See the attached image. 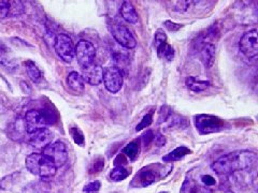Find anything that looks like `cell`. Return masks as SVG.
<instances>
[{
    "label": "cell",
    "instance_id": "33",
    "mask_svg": "<svg viewBox=\"0 0 258 193\" xmlns=\"http://www.w3.org/2000/svg\"><path fill=\"white\" fill-rule=\"evenodd\" d=\"M165 26L171 31H177L178 29L182 27V25L177 24V23H172V22H166Z\"/></svg>",
    "mask_w": 258,
    "mask_h": 193
},
{
    "label": "cell",
    "instance_id": "2",
    "mask_svg": "<svg viewBox=\"0 0 258 193\" xmlns=\"http://www.w3.org/2000/svg\"><path fill=\"white\" fill-rule=\"evenodd\" d=\"M27 170L33 175H38L42 178H52L55 176L57 167L55 164L46 157L43 153L33 152L26 158Z\"/></svg>",
    "mask_w": 258,
    "mask_h": 193
},
{
    "label": "cell",
    "instance_id": "9",
    "mask_svg": "<svg viewBox=\"0 0 258 193\" xmlns=\"http://www.w3.org/2000/svg\"><path fill=\"white\" fill-rule=\"evenodd\" d=\"M103 84L107 90L116 93L121 90L123 86V75L117 67H109L103 71Z\"/></svg>",
    "mask_w": 258,
    "mask_h": 193
},
{
    "label": "cell",
    "instance_id": "19",
    "mask_svg": "<svg viewBox=\"0 0 258 193\" xmlns=\"http://www.w3.org/2000/svg\"><path fill=\"white\" fill-rule=\"evenodd\" d=\"M192 151L186 147H177L175 150H172L171 152L168 153L167 156L162 158V160L165 162H173L182 159L183 157H185L188 153H191Z\"/></svg>",
    "mask_w": 258,
    "mask_h": 193
},
{
    "label": "cell",
    "instance_id": "12",
    "mask_svg": "<svg viewBox=\"0 0 258 193\" xmlns=\"http://www.w3.org/2000/svg\"><path fill=\"white\" fill-rule=\"evenodd\" d=\"M83 80L88 83L89 85L97 86L102 82L103 78V69L96 62H93L88 66L83 68Z\"/></svg>",
    "mask_w": 258,
    "mask_h": 193
},
{
    "label": "cell",
    "instance_id": "26",
    "mask_svg": "<svg viewBox=\"0 0 258 193\" xmlns=\"http://www.w3.org/2000/svg\"><path fill=\"white\" fill-rule=\"evenodd\" d=\"M153 121V118H152V114H146V115L142 118V120L141 122L139 123V125L137 126L136 128V130L137 131H141L143 130V129H145V127H148L152 123Z\"/></svg>",
    "mask_w": 258,
    "mask_h": 193
},
{
    "label": "cell",
    "instance_id": "16",
    "mask_svg": "<svg viewBox=\"0 0 258 193\" xmlns=\"http://www.w3.org/2000/svg\"><path fill=\"white\" fill-rule=\"evenodd\" d=\"M201 60L205 63L207 68H211L213 66L215 58V46L211 43H205L200 51Z\"/></svg>",
    "mask_w": 258,
    "mask_h": 193
},
{
    "label": "cell",
    "instance_id": "34",
    "mask_svg": "<svg viewBox=\"0 0 258 193\" xmlns=\"http://www.w3.org/2000/svg\"><path fill=\"white\" fill-rule=\"evenodd\" d=\"M154 140H155V145L157 147H161L166 144V137L161 134L156 135V137H154Z\"/></svg>",
    "mask_w": 258,
    "mask_h": 193
},
{
    "label": "cell",
    "instance_id": "15",
    "mask_svg": "<svg viewBox=\"0 0 258 193\" xmlns=\"http://www.w3.org/2000/svg\"><path fill=\"white\" fill-rule=\"evenodd\" d=\"M121 16L125 19L127 23L136 24L138 22V14L135 7L130 1H124L120 9Z\"/></svg>",
    "mask_w": 258,
    "mask_h": 193
},
{
    "label": "cell",
    "instance_id": "28",
    "mask_svg": "<svg viewBox=\"0 0 258 193\" xmlns=\"http://www.w3.org/2000/svg\"><path fill=\"white\" fill-rule=\"evenodd\" d=\"M190 193H213V191L209 187L195 185L190 189Z\"/></svg>",
    "mask_w": 258,
    "mask_h": 193
},
{
    "label": "cell",
    "instance_id": "14",
    "mask_svg": "<svg viewBox=\"0 0 258 193\" xmlns=\"http://www.w3.org/2000/svg\"><path fill=\"white\" fill-rule=\"evenodd\" d=\"M67 84L68 87L76 92H82L84 91V88H85V82H84L82 75L76 71H72L68 74Z\"/></svg>",
    "mask_w": 258,
    "mask_h": 193
},
{
    "label": "cell",
    "instance_id": "11",
    "mask_svg": "<svg viewBox=\"0 0 258 193\" xmlns=\"http://www.w3.org/2000/svg\"><path fill=\"white\" fill-rule=\"evenodd\" d=\"M156 167L157 164L143 167L136 176V180L138 181V184L142 187H147L152 185L153 182H155L157 179H160L162 176V167L161 165H158V169H156Z\"/></svg>",
    "mask_w": 258,
    "mask_h": 193
},
{
    "label": "cell",
    "instance_id": "27",
    "mask_svg": "<svg viewBox=\"0 0 258 193\" xmlns=\"http://www.w3.org/2000/svg\"><path fill=\"white\" fill-rule=\"evenodd\" d=\"M100 187H101L100 182L93 181V182H91V184H88L84 187L83 191L86 192V193H96L99 191V189H100Z\"/></svg>",
    "mask_w": 258,
    "mask_h": 193
},
{
    "label": "cell",
    "instance_id": "1",
    "mask_svg": "<svg viewBox=\"0 0 258 193\" xmlns=\"http://www.w3.org/2000/svg\"><path fill=\"white\" fill-rule=\"evenodd\" d=\"M257 155L249 150H238L221 157L213 162L212 170L218 175H228L231 173L249 169L255 164Z\"/></svg>",
    "mask_w": 258,
    "mask_h": 193
},
{
    "label": "cell",
    "instance_id": "18",
    "mask_svg": "<svg viewBox=\"0 0 258 193\" xmlns=\"http://www.w3.org/2000/svg\"><path fill=\"white\" fill-rule=\"evenodd\" d=\"M25 69H26V72L28 74V76L33 83H38L41 81L42 78V73L40 71V69L37 67V64L32 60H27L25 62Z\"/></svg>",
    "mask_w": 258,
    "mask_h": 193
},
{
    "label": "cell",
    "instance_id": "35",
    "mask_svg": "<svg viewBox=\"0 0 258 193\" xmlns=\"http://www.w3.org/2000/svg\"><path fill=\"white\" fill-rule=\"evenodd\" d=\"M161 193H167V192H161Z\"/></svg>",
    "mask_w": 258,
    "mask_h": 193
},
{
    "label": "cell",
    "instance_id": "20",
    "mask_svg": "<svg viewBox=\"0 0 258 193\" xmlns=\"http://www.w3.org/2000/svg\"><path fill=\"white\" fill-rule=\"evenodd\" d=\"M139 152H140V141H138V140L129 143V144L123 149L124 156L127 157L128 159H130L132 161L139 156Z\"/></svg>",
    "mask_w": 258,
    "mask_h": 193
},
{
    "label": "cell",
    "instance_id": "7",
    "mask_svg": "<svg viewBox=\"0 0 258 193\" xmlns=\"http://www.w3.org/2000/svg\"><path fill=\"white\" fill-rule=\"evenodd\" d=\"M54 48L57 53V55L61 57L64 62H71L74 58V46L72 44L71 39L67 34L59 33L55 38L54 42Z\"/></svg>",
    "mask_w": 258,
    "mask_h": 193
},
{
    "label": "cell",
    "instance_id": "32",
    "mask_svg": "<svg viewBox=\"0 0 258 193\" xmlns=\"http://www.w3.org/2000/svg\"><path fill=\"white\" fill-rule=\"evenodd\" d=\"M201 181H202L203 186L209 187V188L215 186V184H216V181H215L214 178H213L210 175H202L201 176Z\"/></svg>",
    "mask_w": 258,
    "mask_h": 193
},
{
    "label": "cell",
    "instance_id": "23",
    "mask_svg": "<svg viewBox=\"0 0 258 193\" xmlns=\"http://www.w3.org/2000/svg\"><path fill=\"white\" fill-rule=\"evenodd\" d=\"M70 132H71L74 142H76L78 145L82 146L84 144V136H83V133L81 132L80 129H79V128H71Z\"/></svg>",
    "mask_w": 258,
    "mask_h": 193
},
{
    "label": "cell",
    "instance_id": "4",
    "mask_svg": "<svg viewBox=\"0 0 258 193\" xmlns=\"http://www.w3.org/2000/svg\"><path fill=\"white\" fill-rule=\"evenodd\" d=\"M42 153L55 164L57 169L63 166L68 160V152L66 145H64L63 142L59 141L55 143H51V144L48 145L43 149Z\"/></svg>",
    "mask_w": 258,
    "mask_h": 193
},
{
    "label": "cell",
    "instance_id": "6",
    "mask_svg": "<svg viewBox=\"0 0 258 193\" xmlns=\"http://www.w3.org/2000/svg\"><path fill=\"white\" fill-rule=\"evenodd\" d=\"M25 128L28 134L44 129L48 125V118L46 114L39 110H31L26 113L24 118Z\"/></svg>",
    "mask_w": 258,
    "mask_h": 193
},
{
    "label": "cell",
    "instance_id": "13",
    "mask_svg": "<svg viewBox=\"0 0 258 193\" xmlns=\"http://www.w3.org/2000/svg\"><path fill=\"white\" fill-rule=\"evenodd\" d=\"M53 134L48 129L44 128L37 132L32 133L29 137V143H31L32 147L36 148V149H44L48 145L52 143Z\"/></svg>",
    "mask_w": 258,
    "mask_h": 193
},
{
    "label": "cell",
    "instance_id": "30",
    "mask_svg": "<svg viewBox=\"0 0 258 193\" xmlns=\"http://www.w3.org/2000/svg\"><path fill=\"white\" fill-rule=\"evenodd\" d=\"M192 1H177L175 4L177 7H175V10L177 12H184L186 10L190 8Z\"/></svg>",
    "mask_w": 258,
    "mask_h": 193
},
{
    "label": "cell",
    "instance_id": "22",
    "mask_svg": "<svg viewBox=\"0 0 258 193\" xmlns=\"http://www.w3.org/2000/svg\"><path fill=\"white\" fill-rule=\"evenodd\" d=\"M129 174H130V171H128L124 166H116L115 169L111 172L110 177L113 181H121L126 179Z\"/></svg>",
    "mask_w": 258,
    "mask_h": 193
},
{
    "label": "cell",
    "instance_id": "25",
    "mask_svg": "<svg viewBox=\"0 0 258 193\" xmlns=\"http://www.w3.org/2000/svg\"><path fill=\"white\" fill-rule=\"evenodd\" d=\"M11 3L7 0H0V18H4L10 13Z\"/></svg>",
    "mask_w": 258,
    "mask_h": 193
},
{
    "label": "cell",
    "instance_id": "17",
    "mask_svg": "<svg viewBox=\"0 0 258 193\" xmlns=\"http://www.w3.org/2000/svg\"><path fill=\"white\" fill-rule=\"evenodd\" d=\"M186 86L188 89L191 90L195 91V92H200V91H205L207 88H209L210 83L208 81H201V80H197V78L190 76L186 78Z\"/></svg>",
    "mask_w": 258,
    "mask_h": 193
},
{
    "label": "cell",
    "instance_id": "3",
    "mask_svg": "<svg viewBox=\"0 0 258 193\" xmlns=\"http://www.w3.org/2000/svg\"><path fill=\"white\" fill-rule=\"evenodd\" d=\"M196 127L201 134H210L223 130L225 128V122L218 117L202 114L196 117Z\"/></svg>",
    "mask_w": 258,
    "mask_h": 193
},
{
    "label": "cell",
    "instance_id": "8",
    "mask_svg": "<svg viewBox=\"0 0 258 193\" xmlns=\"http://www.w3.org/2000/svg\"><path fill=\"white\" fill-rule=\"evenodd\" d=\"M74 56L77 57L78 62L84 68L94 62V59L96 56V49L89 41L80 40L74 47Z\"/></svg>",
    "mask_w": 258,
    "mask_h": 193
},
{
    "label": "cell",
    "instance_id": "10",
    "mask_svg": "<svg viewBox=\"0 0 258 193\" xmlns=\"http://www.w3.org/2000/svg\"><path fill=\"white\" fill-rule=\"evenodd\" d=\"M240 51L246 57L254 58L258 54V43H257V30L253 29L243 34L239 42Z\"/></svg>",
    "mask_w": 258,
    "mask_h": 193
},
{
    "label": "cell",
    "instance_id": "29",
    "mask_svg": "<svg viewBox=\"0 0 258 193\" xmlns=\"http://www.w3.org/2000/svg\"><path fill=\"white\" fill-rule=\"evenodd\" d=\"M154 40H155V47L157 48L158 46H161V44L167 42L166 33L162 32V31H157L155 34V39H154Z\"/></svg>",
    "mask_w": 258,
    "mask_h": 193
},
{
    "label": "cell",
    "instance_id": "24",
    "mask_svg": "<svg viewBox=\"0 0 258 193\" xmlns=\"http://www.w3.org/2000/svg\"><path fill=\"white\" fill-rule=\"evenodd\" d=\"M103 166H105V160H103L102 158H97V159L94 161L93 165L91 167V171L89 172H91L92 174H97V173L101 172Z\"/></svg>",
    "mask_w": 258,
    "mask_h": 193
},
{
    "label": "cell",
    "instance_id": "21",
    "mask_svg": "<svg viewBox=\"0 0 258 193\" xmlns=\"http://www.w3.org/2000/svg\"><path fill=\"white\" fill-rule=\"evenodd\" d=\"M157 54L158 56L162 59H166L168 61H172L173 60V57H175V49L170 45V44H168L167 42L161 44V46H158L157 48Z\"/></svg>",
    "mask_w": 258,
    "mask_h": 193
},
{
    "label": "cell",
    "instance_id": "31",
    "mask_svg": "<svg viewBox=\"0 0 258 193\" xmlns=\"http://www.w3.org/2000/svg\"><path fill=\"white\" fill-rule=\"evenodd\" d=\"M114 57H115V61L118 66H124L128 61V56L124 52H118Z\"/></svg>",
    "mask_w": 258,
    "mask_h": 193
},
{
    "label": "cell",
    "instance_id": "5",
    "mask_svg": "<svg viewBox=\"0 0 258 193\" xmlns=\"http://www.w3.org/2000/svg\"><path fill=\"white\" fill-rule=\"evenodd\" d=\"M111 32L115 41L121 46L127 49L135 48L137 45V41L129 29L120 23H113L111 26Z\"/></svg>",
    "mask_w": 258,
    "mask_h": 193
}]
</instances>
